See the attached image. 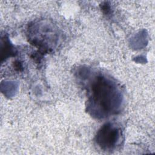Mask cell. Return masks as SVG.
Listing matches in <instances>:
<instances>
[{"label":"cell","mask_w":155,"mask_h":155,"mask_svg":"<svg viewBox=\"0 0 155 155\" xmlns=\"http://www.w3.org/2000/svg\"><path fill=\"white\" fill-rule=\"evenodd\" d=\"M91 102L104 113H110L117 107L118 94L113 84L102 77H98L91 86Z\"/></svg>","instance_id":"cell-1"},{"label":"cell","mask_w":155,"mask_h":155,"mask_svg":"<svg viewBox=\"0 0 155 155\" xmlns=\"http://www.w3.org/2000/svg\"><path fill=\"white\" fill-rule=\"evenodd\" d=\"M119 138L120 130L111 124L104 125L97 134V143L104 150H111L115 147Z\"/></svg>","instance_id":"cell-2"}]
</instances>
